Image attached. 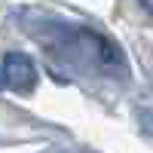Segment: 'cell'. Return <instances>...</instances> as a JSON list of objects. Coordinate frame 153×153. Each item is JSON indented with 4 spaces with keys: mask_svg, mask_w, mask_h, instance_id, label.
I'll return each mask as SVG.
<instances>
[{
    "mask_svg": "<svg viewBox=\"0 0 153 153\" xmlns=\"http://www.w3.org/2000/svg\"><path fill=\"white\" fill-rule=\"evenodd\" d=\"M3 80H6V86L16 89V92H31L37 86V68H34L31 55L9 52L3 58Z\"/></svg>",
    "mask_w": 153,
    "mask_h": 153,
    "instance_id": "obj_1",
    "label": "cell"
}]
</instances>
